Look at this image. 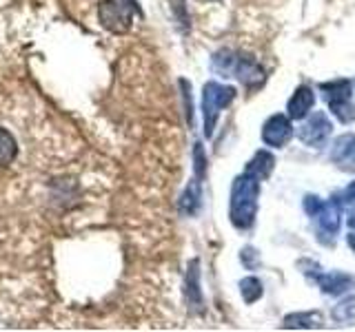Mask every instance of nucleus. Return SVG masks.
<instances>
[{"instance_id":"1","label":"nucleus","mask_w":355,"mask_h":332,"mask_svg":"<svg viewBox=\"0 0 355 332\" xmlns=\"http://www.w3.org/2000/svg\"><path fill=\"white\" fill-rule=\"evenodd\" d=\"M258 197H260V180L244 171L231 186V221L233 226L244 230L253 226L258 215Z\"/></svg>"},{"instance_id":"2","label":"nucleus","mask_w":355,"mask_h":332,"mask_svg":"<svg viewBox=\"0 0 355 332\" xmlns=\"http://www.w3.org/2000/svg\"><path fill=\"white\" fill-rule=\"evenodd\" d=\"M136 14H140L136 0H100L98 3V22L116 36L131 31Z\"/></svg>"},{"instance_id":"3","label":"nucleus","mask_w":355,"mask_h":332,"mask_svg":"<svg viewBox=\"0 0 355 332\" xmlns=\"http://www.w3.org/2000/svg\"><path fill=\"white\" fill-rule=\"evenodd\" d=\"M233 100H236V89L220 84V82H207L202 89V116H205V136L211 138L216 131L218 118Z\"/></svg>"},{"instance_id":"4","label":"nucleus","mask_w":355,"mask_h":332,"mask_svg":"<svg viewBox=\"0 0 355 332\" xmlns=\"http://www.w3.org/2000/svg\"><path fill=\"white\" fill-rule=\"evenodd\" d=\"M320 89L327 95V102L333 116L340 122H344V124L355 122V102H353V89L349 80L324 82V84H320Z\"/></svg>"},{"instance_id":"5","label":"nucleus","mask_w":355,"mask_h":332,"mask_svg":"<svg viewBox=\"0 0 355 332\" xmlns=\"http://www.w3.org/2000/svg\"><path fill=\"white\" fill-rule=\"evenodd\" d=\"M333 131V124L324 111H315L302 127L297 129V138L302 140L309 147H322Z\"/></svg>"},{"instance_id":"6","label":"nucleus","mask_w":355,"mask_h":332,"mask_svg":"<svg viewBox=\"0 0 355 332\" xmlns=\"http://www.w3.org/2000/svg\"><path fill=\"white\" fill-rule=\"evenodd\" d=\"M293 136H295V131L288 116H271L262 127V140L266 147H273V149H282L284 144L293 140Z\"/></svg>"},{"instance_id":"7","label":"nucleus","mask_w":355,"mask_h":332,"mask_svg":"<svg viewBox=\"0 0 355 332\" xmlns=\"http://www.w3.org/2000/svg\"><path fill=\"white\" fill-rule=\"evenodd\" d=\"M184 299L191 313H202L205 299H202V290H200V261L198 259L189 261V268L184 275Z\"/></svg>"},{"instance_id":"8","label":"nucleus","mask_w":355,"mask_h":332,"mask_svg":"<svg viewBox=\"0 0 355 332\" xmlns=\"http://www.w3.org/2000/svg\"><path fill=\"white\" fill-rule=\"evenodd\" d=\"M231 75H236L238 80L249 89L262 84V80H264L262 66L253 58H249V55H242V53H236V64H233Z\"/></svg>"},{"instance_id":"9","label":"nucleus","mask_w":355,"mask_h":332,"mask_svg":"<svg viewBox=\"0 0 355 332\" xmlns=\"http://www.w3.org/2000/svg\"><path fill=\"white\" fill-rule=\"evenodd\" d=\"M331 160L344 171H355V133H347L336 140L331 149Z\"/></svg>"},{"instance_id":"10","label":"nucleus","mask_w":355,"mask_h":332,"mask_svg":"<svg viewBox=\"0 0 355 332\" xmlns=\"http://www.w3.org/2000/svg\"><path fill=\"white\" fill-rule=\"evenodd\" d=\"M315 224H318V232L322 235H329L331 239L338 235L340 230V206L336 202H324L322 208L313 215Z\"/></svg>"},{"instance_id":"11","label":"nucleus","mask_w":355,"mask_h":332,"mask_svg":"<svg viewBox=\"0 0 355 332\" xmlns=\"http://www.w3.org/2000/svg\"><path fill=\"white\" fill-rule=\"evenodd\" d=\"M315 104V93H313V89H309V86H300L297 91L293 93V98L288 100V118L291 120H304L309 113H311V109H313Z\"/></svg>"},{"instance_id":"12","label":"nucleus","mask_w":355,"mask_h":332,"mask_svg":"<svg viewBox=\"0 0 355 332\" xmlns=\"http://www.w3.org/2000/svg\"><path fill=\"white\" fill-rule=\"evenodd\" d=\"M200 204H202V184H200V180L196 177V180L189 182L182 191L180 202H178V210L187 217H193L200 210Z\"/></svg>"},{"instance_id":"13","label":"nucleus","mask_w":355,"mask_h":332,"mask_svg":"<svg viewBox=\"0 0 355 332\" xmlns=\"http://www.w3.org/2000/svg\"><path fill=\"white\" fill-rule=\"evenodd\" d=\"M318 286L324 290L327 295H340V293H347L349 288L353 286V279L349 275H342V273H324V275H318L315 277Z\"/></svg>"},{"instance_id":"14","label":"nucleus","mask_w":355,"mask_h":332,"mask_svg":"<svg viewBox=\"0 0 355 332\" xmlns=\"http://www.w3.org/2000/svg\"><path fill=\"white\" fill-rule=\"evenodd\" d=\"M275 166V158L269 153V151H258L255 153V158L247 164V173H251L253 177H258V180H266V177L271 175Z\"/></svg>"},{"instance_id":"15","label":"nucleus","mask_w":355,"mask_h":332,"mask_svg":"<svg viewBox=\"0 0 355 332\" xmlns=\"http://www.w3.org/2000/svg\"><path fill=\"white\" fill-rule=\"evenodd\" d=\"M18 155V142L11 136V131L0 127V169H5Z\"/></svg>"},{"instance_id":"16","label":"nucleus","mask_w":355,"mask_h":332,"mask_svg":"<svg viewBox=\"0 0 355 332\" xmlns=\"http://www.w3.org/2000/svg\"><path fill=\"white\" fill-rule=\"evenodd\" d=\"M322 315L320 313H295L284 319V328H320Z\"/></svg>"},{"instance_id":"17","label":"nucleus","mask_w":355,"mask_h":332,"mask_svg":"<svg viewBox=\"0 0 355 332\" xmlns=\"http://www.w3.org/2000/svg\"><path fill=\"white\" fill-rule=\"evenodd\" d=\"M240 293H242V299L247 304L258 302V299L262 297V284H260V279H255V277H244V279L240 282Z\"/></svg>"},{"instance_id":"18","label":"nucleus","mask_w":355,"mask_h":332,"mask_svg":"<svg viewBox=\"0 0 355 332\" xmlns=\"http://www.w3.org/2000/svg\"><path fill=\"white\" fill-rule=\"evenodd\" d=\"M333 319L338 321V324H349V321L355 319V297H347L342 299V302L333 308Z\"/></svg>"},{"instance_id":"19","label":"nucleus","mask_w":355,"mask_h":332,"mask_svg":"<svg viewBox=\"0 0 355 332\" xmlns=\"http://www.w3.org/2000/svg\"><path fill=\"white\" fill-rule=\"evenodd\" d=\"M193 162H196V177L198 180H202L205 173H207V158H205V149L200 142L193 147Z\"/></svg>"},{"instance_id":"20","label":"nucleus","mask_w":355,"mask_h":332,"mask_svg":"<svg viewBox=\"0 0 355 332\" xmlns=\"http://www.w3.org/2000/svg\"><path fill=\"white\" fill-rule=\"evenodd\" d=\"M180 89H182V98H184V109H187V122L189 127H193V104H191V84L187 80H180Z\"/></svg>"},{"instance_id":"21","label":"nucleus","mask_w":355,"mask_h":332,"mask_svg":"<svg viewBox=\"0 0 355 332\" xmlns=\"http://www.w3.org/2000/svg\"><path fill=\"white\" fill-rule=\"evenodd\" d=\"M347 199L349 202H355V182L347 188Z\"/></svg>"},{"instance_id":"22","label":"nucleus","mask_w":355,"mask_h":332,"mask_svg":"<svg viewBox=\"0 0 355 332\" xmlns=\"http://www.w3.org/2000/svg\"><path fill=\"white\" fill-rule=\"evenodd\" d=\"M349 246L355 250V232H353V235H349Z\"/></svg>"},{"instance_id":"23","label":"nucleus","mask_w":355,"mask_h":332,"mask_svg":"<svg viewBox=\"0 0 355 332\" xmlns=\"http://www.w3.org/2000/svg\"><path fill=\"white\" fill-rule=\"evenodd\" d=\"M349 226H351V228L355 230V215H351V219H349Z\"/></svg>"}]
</instances>
